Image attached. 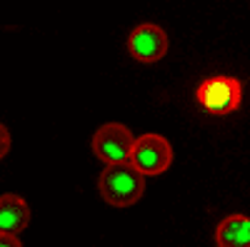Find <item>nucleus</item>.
I'll return each mask as SVG.
<instances>
[{
	"label": "nucleus",
	"mask_w": 250,
	"mask_h": 247,
	"mask_svg": "<svg viewBox=\"0 0 250 247\" xmlns=\"http://www.w3.org/2000/svg\"><path fill=\"white\" fill-rule=\"evenodd\" d=\"M98 192L113 208H130L145 192V177L130 162L105 165L98 177Z\"/></svg>",
	"instance_id": "nucleus-1"
},
{
	"label": "nucleus",
	"mask_w": 250,
	"mask_h": 247,
	"mask_svg": "<svg viewBox=\"0 0 250 247\" xmlns=\"http://www.w3.org/2000/svg\"><path fill=\"white\" fill-rule=\"evenodd\" d=\"M195 100L210 115H230L243 102V85L233 75H213L195 88Z\"/></svg>",
	"instance_id": "nucleus-2"
},
{
	"label": "nucleus",
	"mask_w": 250,
	"mask_h": 247,
	"mask_svg": "<svg viewBox=\"0 0 250 247\" xmlns=\"http://www.w3.org/2000/svg\"><path fill=\"white\" fill-rule=\"evenodd\" d=\"M130 165L143 177L163 175L173 165V145L163 135L145 133V135L135 137V145L130 152Z\"/></svg>",
	"instance_id": "nucleus-3"
},
{
	"label": "nucleus",
	"mask_w": 250,
	"mask_h": 247,
	"mask_svg": "<svg viewBox=\"0 0 250 247\" xmlns=\"http://www.w3.org/2000/svg\"><path fill=\"white\" fill-rule=\"evenodd\" d=\"M133 145H135V137L130 128H125L123 122H105L93 135V152L103 165L130 162Z\"/></svg>",
	"instance_id": "nucleus-4"
},
{
	"label": "nucleus",
	"mask_w": 250,
	"mask_h": 247,
	"mask_svg": "<svg viewBox=\"0 0 250 247\" xmlns=\"http://www.w3.org/2000/svg\"><path fill=\"white\" fill-rule=\"evenodd\" d=\"M128 53L138 63H145V65L158 63L168 53V35H165V30L160 25L143 23V25L133 28V33L128 35Z\"/></svg>",
	"instance_id": "nucleus-5"
},
{
	"label": "nucleus",
	"mask_w": 250,
	"mask_h": 247,
	"mask_svg": "<svg viewBox=\"0 0 250 247\" xmlns=\"http://www.w3.org/2000/svg\"><path fill=\"white\" fill-rule=\"evenodd\" d=\"M30 225V205L20 195H0V232L20 235Z\"/></svg>",
	"instance_id": "nucleus-6"
},
{
	"label": "nucleus",
	"mask_w": 250,
	"mask_h": 247,
	"mask_svg": "<svg viewBox=\"0 0 250 247\" xmlns=\"http://www.w3.org/2000/svg\"><path fill=\"white\" fill-rule=\"evenodd\" d=\"M215 245L218 247H250V217L230 215L220 220L215 230Z\"/></svg>",
	"instance_id": "nucleus-7"
},
{
	"label": "nucleus",
	"mask_w": 250,
	"mask_h": 247,
	"mask_svg": "<svg viewBox=\"0 0 250 247\" xmlns=\"http://www.w3.org/2000/svg\"><path fill=\"white\" fill-rule=\"evenodd\" d=\"M10 152V133H8V128L0 122V160H3L5 155Z\"/></svg>",
	"instance_id": "nucleus-8"
},
{
	"label": "nucleus",
	"mask_w": 250,
	"mask_h": 247,
	"mask_svg": "<svg viewBox=\"0 0 250 247\" xmlns=\"http://www.w3.org/2000/svg\"><path fill=\"white\" fill-rule=\"evenodd\" d=\"M0 247H23V242L18 240V235H3L0 232Z\"/></svg>",
	"instance_id": "nucleus-9"
}]
</instances>
